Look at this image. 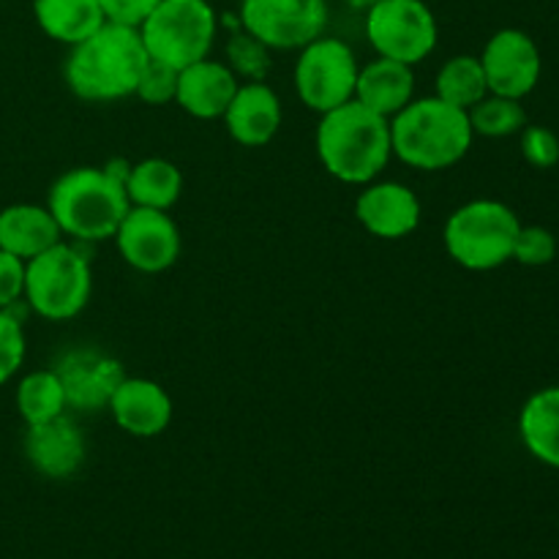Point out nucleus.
I'll return each mask as SVG.
<instances>
[{"instance_id":"1","label":"nucleus","mask_w":559,"mask_h":559,"mask_svg":"<svg viewBox=\"0 0 559 559\" xmlns=\"http://www.w3.org/2000/svg\"><path fill=\"white\" fill-rule=\"evenodd\" d=\"M129 167V162L118 158L104 167H74L60 175L47 197L60 233L71 235L76 243L112 238L131 207L126 194Z\"/></svg>"},{"instance_id":"2","label":"nucleus","mask_w":559,"mask_h":559,"mask_svg":"<svg viewBox=\"0 0 559 559\" xmlns=\"http://www.w3.org/2000/svg\"><path fill=\"white\" fill-rule=\"evenodd\" d=\"M147 63L140 27L104 22L66 58V82L82 102H118L134 96L136 80Z\"/></svg>"},{"instance_id":"3","label":"nucleus","mask_w":559,"mask_h":559,"mask_svg":"<svg viewBox=\"0 0 559 559\" xmlns=\"http://www.w3.org/2000/svg\"><path fill=\"white\" fill-rule=\"evenodd\" d=\"M317 156L328 175L342 183H371L380 178L393 156L391 120L371 112L353 98V102L320 115Z\"/></svg>"},{"instance_id":"4","label":"nucleus","mask_w":559,"mask_h":559,"mask_svg":"<svg viewBox=\"0 0 559 559\" xmlns=\"http://www.w3.org/2000/svg\"><path fill=\"white\" fill-rule=\"evenodd\" d=\"M473 126L467 109L442 98H413L391 118L393 156L413 169L437 173L462 162L473 147Z\"/></svg>"},{"instance_id":"5","label":"nucleus","mask_w":559,"mask_h":559,"mask_svg":"<svg viewBox=\"0 0 559 559\" xmlns=\"http://www.w3.org/2000/svg\"><path fill=\"white\" fill-rule=\"evenodd\" d=\"M522 222L497 200H473L456 207L442 229L448 257L467 271H495L513 260V243Z\"/></svg>"},{"instance_id":"6","label":"nucleus","mask_w":559,"mask_h":559,"mask_svg":"<svg viewBox=\"0 0 559 559\" xmlns=\"http://www.w3.org/2000/svg\"><path fill=\"white\" fill-rule=\"evenodd\" d=\"M91 293V260L80 246L60 240L25 262V304L44 320H71L85 309Z\"/></svg>"},{"instance_id":"7","label":"nucleus","mask_w":559,"mask_h":559,"mask_svg":"<svg viewBox=\"0 0 559 559\" xmlns=\"http://www.w3.org/2000/svg\"><path fill=\"white\" fill-rule=\"evenodd\" d=\"M216 31L218 16L207 0H162L140 25L147 58L178 71L211 58Z\"/></svg>"},{"instance_id":"8","label":"nucleus","mask_w":559,"mask_h":559,"mask_svg":"<svg viewBox=\"0 0 559 559\" xmlns=\"http://www.w3.org/2000/svg\"><path fill=\"white\" fill-rule=\"evenodd\" d=\"M366 38L380 58L415 66L435 52L440 25L424 0H377L366 9Z\"/></svg>"},{"instance_id":"9","label":"nucleus","mask_w":559,"mask_h":559,"mask_svg":"<svg viewBox=\"0 0 559 559\" xmlns=\"http://www.w3.org/2000/svg\"><path fill=\"white\" fill-rule=\"evenodd\" d=\"M358 58L342 38L320 36L300 47L295 63V91L311 112H331L355 98L358 82Z\"/></svg>"},{"instance_id":"10","label":"nucleus","mask_w":559,"mask_h":559,"mask_svg":"<svg viewBox=\"0 0 559 559\" xmlns=\"http://www.w3.org/2000/svg\"><path fill=\"white\" fill-rule=\"evenodd\" d=\"M240 25L271 49H300L325 31L328 0H243Z\"/></svg>"},{"instance_id":"11","label":"nucleus","mask_w":559,"mask_h":559,"mask_svg":"<svg viewBox=\"0 0 559 559\" xmlns=\"http://www.w3.org/2000/svg\"><path fill=\"white\" fill-rule=\"evenodd\" d=\"M126 265L140 273H162L180 257V229L169 211L131 205L112 235Z\"/></svg>"},{"instance_id":"12","label":"nucleus","mask_w":559,"mask_h":559,"mask_svg":"<svg viewBox=\"0 0 559 559\" xmlns=\"http://www.w3.org/2000/svg\"><path fill=\"white\" fill-rule=\"evenodd\" d=\"M480 66H484L489 93L519 98V102L535 91L540 69H544L538 44L519 27L497 31L480 52Z\"/></svg>"},{"instance_id":"13","label":"nucleus","mask_w":559,"mask_h":559,"mask_svg":"<svg viewBox=\"0 0 559 559\" xmlns=\"http://www.w3.org/2000/svg\"><path fill=\"white\" fill-rule=\"evenodd\" d=\"M55 374L63 382L66 404L82 413H96L107 407L115 388L126 377L112 355L93 347H76L60 355Z\"/></svg>"},{"instance_id":"14","label":"nucleus","mask_w":559,"mask_h":559,"mask_svg":"<svg viewBox=\"0 0 559 559\" xmlns=\"http://www.w3.org/2000/svg\"><path fill=\"white\" fill-rule=\"evenodd\" d=\"M418 194L399 180L366 183L355 200V218L369 235L382 240H402L413 235L420 224Z\"/></svg>"},{"instance_id":"15","label":"nucleus","mask_w":559,"mask_h":559,"mask_svg":"<svg viewBox=\"0 0 559 559\" xmlns=\"http://www.w3.org/2000/svg\"><path fill=\"white\" fill-rule=\"evenodd\" d=\"M107 409L126 435L142 437V440L167 431L173 420V399L156 380H147V377H123Z\"/></svg>"},{"instance_id":"16","label":"nucleus","mask_w":559,"mask_h":559,"mask_svg":"<svg viewBox=\"0 0 559 559\" xmlns=\"http://www.w3.org/2000/svg\"><path fill=\"white\" fill-rule=\"evenodd\" d=\"M85 435L66 413L47 424L27 426L25 456L31 467L44 478H71L85 464Z\"/></svg>"},{"instance_id":"17","label":"nucleus","mask_w":559,"mask_h":559,"mask_svg":"<svg viewBox=\"0 0 559 559\" xmlns=\"http://www.w3.org/2000/svg\"><path fill=\"white\" fill-rule=\"evenodd\" d=\"M229 136L246 147H262L282 129V102L265 82H240L224 112Z\"/></svg>"},{"instance_id":"18","label":"nucleus","mask_w":559,"mask_h":559,"mask_svg":"<svg viewBox=\"0 0 559 559\" xmlns=\"http://www.w3.org/2000/svg\"><path fill=\"white\" fill-rule=\"evenodd\" d=\"M238 85V76H235V71L229 69L227 63L211 58L197 60V63L180 69L175 102H178L180 109L189 112L191 118H224Z\"/></svg>"},{"instance_id":"19","label":"nucleus","mask_w":559,"mask_h":559,"mask_svg":"<svg viewBox=\"0 0 559 559\" xmlns=\"http://www.w3.org/2000/svg\"><path fill=\"white\" fill-rule=\"evenodd\" d=\"M415 98V71L413 66L399 63V60L380 58L366 63L358 71L355 82V102L364 104L371 112L391 120L393 115L402 112Z\"/></svg>"},{"instance_id":"20","label":"nucleus","mask_w":559,"mask_h":559,"mask_svg":"<svg viewBox=\"0 0 559 559\" xmlns=\"http://www.w3.org/2000/svg\"><path fill=\"white\" fill-rule=\"evenodd\" d=\"M60 227L47 205L16 202L0 211V249L20 260H33L60 243Z\"/></svg>"},{"instance_id":"21","label":"nucleus","mask_w":559,"mask_h":559,"mask_svg":"<svg viewBox=\"0 0 559 559\" xmlns=\"http://www.w3.org/2000/svg\"><path fill=\"white\" fill-rule=\"evenodd\" d=\"M519 437L538 462L559 469V385L540 388L524 402Z\"/></svg>"},{"instance_id":"22","label":"nucleus","mask_w":559,"mask_h":559,"mask_svg":"<svg viewBox=\"0 0 559 559\" xmlns=\"http://www.w3.org/2000/svg\"><path fill=\"white\" fill-rule=\"evenodd\" d=\"M33 14H36L38 27L52 41L66 44V47L85 41L107 22L98 0H36Z\"/></svg>"},{"instance_id":"23","label":"nucleus","mask_w":559,"mask_h":559,"mask_svg":"<svg viewBox=\"0 0 559 559\" xmlns=\"http://www.w3.org/2000/svg\"><path fill=\"white\" fill-rule=\"evenodd\" d=\"M180 191H183V175L167 158H142L131 164L126 175V194L136 207L169 211L180 200Z\"/></svg>"},{"instance_id":"24","label":"nucleus","mask_w":559,"mask_h":559,"mask_svg":"<svg viewBox=\"0 0 559 559\" xmlns=\"http://www.w3.org/2000/svg\"><path fill=\"white\" fill-rule=\"evenodd\" d=\"M16 409L27 426L47 424V420L60 418L69 409L63 382L55 374V369L31 371V374L22 377L20 385H16Z\"/></svg>"},{"instance_id":"25","label":"nucleus","mask_w":559,"mask_h":559,"mask_svg":"<svg viewBox=\"0 0 559 559\" xmlns=\"http://www.w3.org/2000/svg\"><path fill=\"white\" fill-rule=\"evenodd\" d=\"M437 98L459 109H473L480 98L489 96L484 66L475 55H456L437 71Z\"/></svg>"},{"instance_id":"26","label":"nucleus","mask_w":559,"mask_h":559,"mask_svg":"<svg viewBox=\"0 0 559 559\" xmlns=\"http://www.w3.org/2000/svg\"><path fill=\"white\" fill-rule=\"evenodd\" d=\"M469 126H473L475 134L480 136H511L527 126V112H524L522 102L519 98L497 96L489 93L486 98H480L473 109H467Z\"/></svg>"},{"instance_id":"27","label":"nucleus","mask_w":559,"mask_h":559,"mask_svg":"<svg viewBox=\"0 0 559 559\" xmlns=\"http://www.w3.org/2000/svg\"><path fill=\"white\" fill-rule=\"evenodd\" d=\"M227 66L235 71L238 80L265 82L271 71V47L249 31H238L227 41Z\"/></svg>"},{"instance_id":"28","label":"nucleus","mask_w":559,"mask_h":559,"mask_svg":"<svg viewBox=\"0 0 559 559\" xmlns=\"http://www.w3.org/2000/svg\"><path fill=\"white\" fill-rule=\"evenodd\" d=\"M178 74L180 71L173 69V66L147 58L145 69H142L140 80H136L134 96H140L145 104H153V107L175 102V93H178Z\"/></svg>"},{"instance_id":"29","label":"nucleus","mask_w":559,"mask_h":559,"mask_svg":"<svg viewBox=\"0 0 559 559\" xmlns=\"http://www.w3.org/2000/svg\"><path fill=\"white\" fill-rule=\"evenodd\" d=\"M25 349L27 344L20 317L14 314V309H0V385H5L20 371Z\"/></svg>"},{"instance_id":"30","label":"nucleus","mask_w":559,"mask_h":559,"mask_svg":"<svg viewBox=\"0 0 559 559\" xmlns=\"http://www.w3.org/2000/svg\"><path fill=\"white\" fill-rule=\"evenodd\" d=\"M557 257V238L549 233L546 227H519L516 235V243H513V260L519 265H527V267H540V265H549L551 260Z\"/></svg>"},{"instance_id":"31","label":"nucleus","mask_w":559,"mask_h":559,"mask_svg":"<svg viewBox=\"0 0 559 559\" xmlns=\"http://www.w3.org/2000/svg\"><path fill=\"white\" fill-rule=\"evenodd\" d=\"M524 162L538 169H551L559 162V136L546 126H524L522 131Z\"/></svg>"},{"instance_id":"32","label":"nucleus","mask_w":559,"mask_h":559,"mask_svg":"<svg viewBox=\"0 0 559 559\" xmlns=\"http://www.w3.org/2000/svg\"><path fill=\"white\" fill-rule=\"evenodd\" d=\"M25 300V260L0 249V309H14Z\"/></svg>"},{"instance_id":"33","label":"nucleus","mask_w":559,"mask_h":559,"mask_svg":"<svg viewBox=\"0 0 559 559\" xmlns=\"http://www.w3.org/2000/svg\"><path fill=\"white\" fill-rule=\"evenodd\" d=\"M98 3H102L104 16H107L109 22L140 27L142 20H145L162 0H98Z\"/></svg>"},{"instance_id":"34","label":"nucleus","mask_w":559,"mask_h":559,"mask_svg":"<svg viewBox=\"0 0 559 559\" xmlns=\"http://www.w3.org/2000/svg\"><path fill=\"white\" fill-rule=\"evenodd\" d=\"M344 3H349L353 9H369V5H374L377 0H344Z\"/></svg>"}]
</instances>
